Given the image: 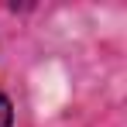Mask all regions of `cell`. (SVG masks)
Wrapping results in <instances>:
<instances>
[{"label": "cell", "instance_id": "obj_1", "mask_svg": "<svg viewBox=\"0 0 127 127\" xmlns=\"http://www.w3.org/2000/svg\"><path fill=\"white\" fill-rule=\"evenodd\" d=\"M10 117H14V110H10V100L0 93V127H10Z\"/></svg>", "mask_w": 127, "mask_h": 127}]
</instances>
